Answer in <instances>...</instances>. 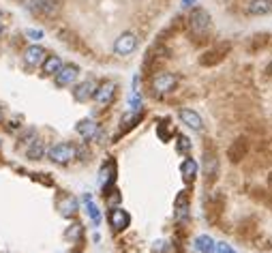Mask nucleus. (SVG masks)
<instances>
[{
	"instance_id": "cd10ccee",
	"label": "nucleus",
	"mask_w": 272,
	"mask_h": 253,
	"mask_svg": "<svg viewBox=\"0 0 272 253\" xmlns=\"http://www.w3.org/2000/svg\"><path fill=\"white\" fill-rule=\"evenodd\" d=\"M26 37L32 39V41H41V39H43V30H39V28H28V30H26Z\"/></svg>"
},
{
	"instance_id": "c85d7f7f",
	"label": "nucleus",
	"mask_w": 272,
	"mask_h": 253,
	"mask_svg": "<svg viewBox=\"0 0 272 253\" xmlns=\"http://www.w3.org/2000/svg\"><path fill=\"white\" fill-rule=\"evenodd\" d=\"M193 2H195V0H182V6H191Z\"/></svg>"
},
{
	"instance_id": "f8f14e48",
	"label": "nucleus",
	"mask_w": 272,
	"mask_h": 253,
	"mask_svg": "<svg viewBox=\"0 0 272 253\" xmlns=\"http://www.w3.org/2000/svg\"><path fill=\"white\" fill-rule=\"evenodd\" d=\"M58 211L62 217L71 219V217H75L77 211H80V202H77L73 195H62V200L58 202Z\"/></svg>"
},
{
	"instance_id": "aec40b11",
	"label": "nucleus",
	"mask_w": 272,
	"mask_h": 253,
	"mask_svg": "<svg viewBox=\"0 0 272 253\" xmlns=\"http://www.w3.org/2000/svg\"><path fill=\"white\" fill-rule=\"evenodd\" d=\"M114 174H116V163L107 161L103 168H101V187H103V189H107V185L114 183V178H116Z\"/></svg>"
},
{
	"instance_id": "9b49d317",
	"label": "nucleus",
	"mask_w": 272,
	"mask_h": 253,
	"mask_svg": "<svg viewBox=\"0 0 272 253\" xmlns=\"http://www.w3.org/2000/svg\"><path fill=\"white\" fill-rule=\"evenodd\" d=\"M95 90H97V82H95V79H86V82H82L80 86H75L73 97H75V101H80V103H84V101L92 99V95H95Z\"/></svg>"
},
{
	"instance_id": "ddd939ff",
	"label": "nucleus",
	"mask_w": 272,
	"mask_h": 253,
	"mask_svg": "<svg viewBox=\"0 0 272 253\" xmlns=\"http://www.w3.org/2000/svg\"><path fill=\"white\" fill-rule=\"evenodd\" d=\"M180 120L187 125L189 129H193V131H204V120L202 116H199L197 112H193V110H180Z\"/></svg>"
},
{
	"instance_id": "2eb2a0df",
	"label": "nucleus",
	"mask_w": 272,
	"mask_h": 253,
	"mask_svg": "<svg viewBox=\"0 0 272 253\" xmlns=\"http://www.w3.org/2000/svg\"><path fill=\"white\" fill-rule=\"evenodd\" d=\"M247 11L251 15H268L272 13V0H249Z\"/></svg>"
},
{
	"instance_id": "4be33fe9",
	"label": "nucleus",
	"mask_w": 272,
	"mask_h": 253,
	"mask_svg": "<svg viewBox=\"0 0 272 253\" xmlns=\"http://www.w3.org/2000/svg\"><path fill=\"white\" fill-rule=\"evenodd\" d=\"M43 155H45V146H43V142H39V140L30 142V146H28V150H26V157L32 159V161H39V159H43Z\"/></svg>"
},
{
	"instance_id": "39448f33",
	"label": "nucleus",
	"mask_w": 272,
	"mask_h": 253,
	"mask_svg": "<svg viewBox=\"0 0 272 253\" xmlns=\"http://www.w3.org/2000/svg\"><path fill=\"white\" fill-rule=\"evenodd\" d=\"M77 75H80V67H77V64H62L54 75V84L58 86V88H64V86L73 84Z\"/></svg>"
},
{
	"instance_id": "2f4dec72",
	"label": "nucleus",
	"mask_w": 272,
	"mask_h": 253,
	"mask_svg": "<svg viewBox=\"0 0 272 253\" xmlns=\"http://www.w3.org/2000/svg\"><path fill=\"white\" fill-rule=\"evenodd\" d=\"M270 71H272V67H270Z\"/></svg>"
},
{
	"instance_id": "1a4fd4ad",
	"label": "nucleus",
	"mask_w": 272,
	"mask_h": 253,
	"mask_svg": "<svg viewBox=\"0 0 272 253\" xmlns=\"http://www.w3.org/2000/svg\"><path fill=\"white\" fill-rule=\"evenodd\" d=\"M75 131H77V133H80V135L84 137V140H86V142H90V140H97V137H99V135H101V129H99V125H97V122H95V120H88V118H86V120H80V122H77Z\"/></svg>"
},
{
	"instance_id": "0eeeda50",
	"label": "nucleus",
	"mask_w": 272,
	"mask_h": 253,
	"mask_svg": "<svg viewBox=\"0 0 272 253\" xmlns=\"http://www.w3.org/2000/svg\"><path fill=\"white\" fill-rule=\"evenodd\" d=\"M135 47H137V37L133 32H123L114 43V52L118 56H129L131 52H135Z\"/></svg>"
},
{
	"instance_id": "f257e3e1",
	"label": "nucleus",
	"mask_w": 272,
	"mask_h": 253,
	"mask_svg": "<svg viewBox=\"0 0 272 253\" xmlns=\"http://www.w3.org/2000/svg\"><path fill=\"white\" fill-rule=\"evenodd\" d=\"M189 30H191V37H195L202 41L204 37H208L210 32V15L206 9H193L191 15H189Z\"/></svg>"
},
{
	"instance_id": "b1692460",
	"label": "nucleus",
	"mask_w": 272,
	"mask_h": 253,
	"mask_svg": "<svg viewBox=\"0 0 272 253\" xmlns=\"http://www.w3.org/2000/svg\"><path fill=\"white\" fill-rule=\"evenodd\" d=\"M176 217H178V221H187L189 219V204H187V200H178V204H176Z\"/></svg>"
},
{
	"instance_id": "6e6552de",
	"label": "nucleus",
	"mask_w": 272,
	"mask_h": 253,
	"mask_svg": "<svg viewBox=\"0 0 272 253\" xmlns=\"http://www.w3.org/2000/svg\"><path fill=\"white\" fill-rule=\"evenodd\" d=\"M129 223H131V217H129V213L125 211V208H112L110 211V226L112 230H116V232H125V230L129 228Z\"/></svg>"
},
{
	"instance_id": "c756f323",
	"label": "nucleus",
	"mask_w": 272,
	"mask_h": 253,
	"mask_svg": "<svg viewBox=\"0 0 272 253\" xmlns=\"http://www.w3.org/2000/svg\"><path fill=\"white\" fill-rule=\"evenodd\" d=\"M0 28H2V13H0Z\"/></svg>"
},
{
	"instance_id": "20e7f679",
	"label": "nucleus",
	"mask_w": 272,
	"mask_h": 253,
	"mask_svg": "<svg viewBox=\"0 0 272 253\" xmlns=\"http://www.w3.org/2000/svg\"><path fill=\"white\" fill-rule=\"evenodd\" d=\"M176 86H178V77L174 73H167V71H161V73H156L152 77V90H154V95H159V97L176 90Z\"/></svg>"
},
{
	"instance_id": "a211bd4d",
	"label": "nucleus",
	"mask_w": 272,
	"mask_h": 253,
	"mask_svg": "<svg viewBox=\"0 0 272 253\" xmlns=\"http://www.w3.org/2000/svg\"><path fill=\"white\" fill-rule=\"evenodd\" d=\"M43 75H56V71L62 67V58L60 56H45V60H43Z\"/></svg>"
},
{
	"instance_id": "7ed1b4c3",
	"label": "nucleus",
	"mask_w": 272,
	"mask_h": 253,
	"mask_svg": "<svg viewBox=\"0 0 272 253\" xmlns=\"http://www.w3.org/2000/svg\"><path fill=\"white\" fill-rule=\"evenodd\" d=\"M75 157H77V148L73 146V144L60 142V144H56V146L49 148V159H52L54 163H58V165H67V163L73 161Z\"/></svg>"
},
{
	"instance_id": "5701e85b",
	"label": "nucleus",
	"mask_w": 272,
	"mask_h": 253,
	"mask_svg": "<svg viewBox=\"0 0 272 253\" xmlns=\"http://www.w3.org/2000/svg\"><path fill=\"white\" fill-rule=\"evenodd\" d=\"M195 249L199 251V253H214V241L210 236H197L195 238Z\"/></svg>"
},
{
	"instance_id": "423d86ee",
	"label": "nucleus",
	"mask_w": 272,
	"mask_h": 253,
	"mask_svg": "<svg viewBox=\"0 0 272 253\" xmlns=\"http://www.w3.org/2000/svg\"><path fill=\"white\" fill-rule=\"evenodd\" d=\"M114 97H116V84H114L112 79H105V82L97 84V90H95V95H92V99H95L99 105H110Z\"/></svg>"
},
{
	"instance_id": "6ab92c4d",
	"label": "nucleus",
	"mask_w": 272,
	"mask_h": 253,
	"mask_svg": "<svg viewBox=\"0 0 272 253\" xmlns=\"http://www.w3.org/2000/svg\"><path fill=\"white\" fill-rule=\"evenodd\" d=\"M227 54V45H223L221 49H210L208 54H204V58L199 60L204 64V67H210V64H214V62H219V60H223V56Z\"/></svg>"
},
{
	"instance_id": "dca6fc26",
	"label": "nucleus",
	"mask_w": 272,
	"mask_h": 253,
	"mask_svg": "<svg viewBox=\"0 0 272 253\" xmlns=\"http://www.w3.org/2000/svg\"><path fill=\"white\" fill-rule=\"evenodd\" d=\"M197 161L195 159H184V161L180 163V174H182V178H184V183H193L195 180V176H197Z\"/></svg>"
},
{
	"instance_id": "4468645a",
	"label": "nucleus",
	"mask_w": 272,
	"mask_h": 253,
	"mask_svg": "<svg viewBox=\"0 0 272 253\" xmlns=\"http://www.w3.org/2000/svg\"><path fill=\"white\" fill-rule=\"evenodd\" d=\"M217 170H219V163H217V155L212 153V150H206L204 155V176L210 180H214V176H217Z\"/></svg>"
},
{
	"instance_id": "393cba45",
	"label": "nucleus",
	"mask_w": 272,
	"mask_h": 253,
	"mask_svg": "<svg viewBox=\"0 0 272 253\" xmlns=\"http://www.w3.org/2000/svg\"><path fill=\"white\" fill-rule=\"evenodd\" d=\"M64 236L71 238V241H75V238H80L82 236V226L80 223H73V226H69V230L64 232Z\"/></svg>"
},
{
	"instance_id": "f03ea898",
	"label": "nucleus",
	"mask_w": 272,
	"mask_h": 253,
	"mask_svg": "<svg viewBox=\"0 0 272 253\" xmlns=\"http://www.w3.org/2000/svg\"><path fill=\"white\" fill-rule=\"evenodd\" d=\"M24 9L39 17H54L58 13V0H24Z\"/></svg>"
},
{
	"instance_id": "412c9836",
	"label": "nucleus",
	"mask_w": 272,
	"mask_h": 253,
	"mask_svg": "<svg viewBox=\"0 0 272 253\" xmlns=\"http://www.w3.org/2000/svg\"><path fill=\"white\" fill-rule=\"evenodd\" d=\"M245 155H247V142L245 140H238L230 146V159L232 161H242Z\"/></svg>"
},
{
	"instance_id": "9d476101",
	"label": "nucleus",
	"mask_w": 272,
	"mask_h": 253,
	"mask_svg": "<svg viewBox=\"0 0 272 253\" xmlns=\"http://www.w3.org/2000/svg\"><path fill=\"white\" fill-rule=\"evenodd\" d=\"M45 56L47 54L41 45H30V47H26V52H24V62L28 67H39V64H43V60H45Z\"/></svg>"
},
{
	"instance_id": "7c9ffc66",
	"label": "nucleus",
	"mask_w": 272,
	"mask_h": 253,
	"mask_svg": "<svg viewBox=\"0 0 272 253\" xmlns=\"http://www.w3.org/2000/svg\"><path fill=\"white\" fill-rule=\"evenodd\" d=\"M0 120H2V110H0Z\"/></svg>"
},
{
	"instance_id": "bb28decb",
	"label": "nucleus",
	"mask_w": 272,
	"mask_h": 253,
	"mask_svg": "<svg viewBox=\"0 0 272 253\" xmlns=\"http://www.w3.org/2000/svg\"><path fill=\"white\" fill-rule=\"evenodd\" d=\"M178 150H184V153H189L191 150V142H189V137H184V135H178Z\"/></svg>"
},
{
	"instance_id": "a878e982",
	"label": "nucleus",
	"mask_w": 272,
	"mask_h": 253,
	"mask_svg": "<svg viewBox=\"0 0 272 253\" xmlns=\"http://www.w3.org/2000/svg\"><path fill=\"white\" fill-rule=\"evenodd\" d=\"M214 251H217V253H236L232 245H227V243H223V241H221V243H214Z\"/></svg>"
},
{
	"instance_id": "f3484780",
	"label": "nucleus",
	"mask_w": 272,
	"mask_h": 253,
	"mask_svg": "<svg viewBox=\"0 0 272 253\" xmlns=\"http://www.w3.org/2000/svg\"><path fill=\"white\" fill-rule=\"evenodd\" d=\"M84 204H86V213H88L92 223L99 226V223H101V211H99V206L92 202V195L90 193H84Z\"/></svg>"
}]
</instances>
